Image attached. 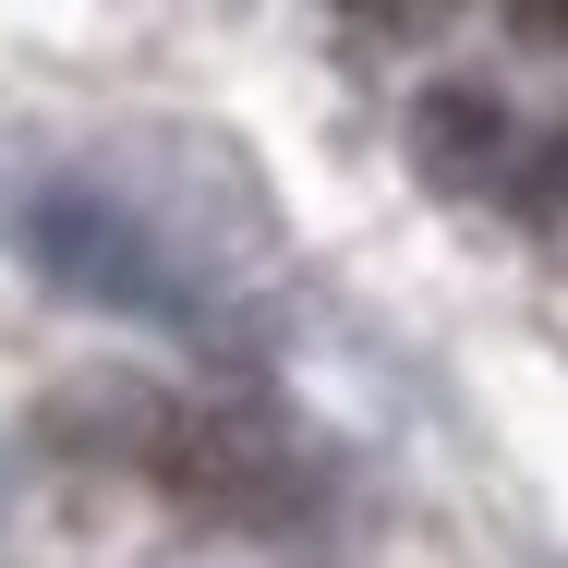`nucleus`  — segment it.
Wrapping results in <instances>:
<instances>
[{
    "label": "nucleus",
    "mask_w": 568,
    "mask_h": 568,
    "mask_svg": "<svg viewBox=\"0 0 568 568\" xmlns=\"http://www.w3.org/2000/svg\"><path fill=\"white\" fill-rule=\"evenodd\" d=\"M121 448L170 484V508L230 520V532H291V520L327 496V484H315V448H303L266 399H242V387H219V399H145Z\"/></svg>",
    "instance_id": "f257e3e1"
},
{
    "label": "nucleus",
    "mask_w": 568,
    "mask_h": 568,
    "mask_svg": "<svg viewBox=\"0 0 568 568\" xmlns=\"http://www.w3.org/2000/svg\"><path fill=\"white\" fill-rule=\"evenodd\" d=\"M37 254H49L85 303H182L170 266L145 254V230L121 219L110 194H49V206H37Z\"/></svg>",
    "instance_id": "f03ea898"
},
{
    "label": "nucleus",
    "mask_w": 568,
    "mask_h": 568,
    "mask_svg": "<svg viewBox=\"0 0 568 568\" xmlns=\"http://www.w3.org/2000/svg\"><path fill=\"white\" fill-rule=\"evenodd\" d=\"M412 158H424V182H448V194H508L520 133H508V110H496L484 85H424V110H412Z\"/></svg>",
    "instance_id": "7ed1b4c3"
},
{
    "label": "nucleus",
    "mask_w": 568,
    "mask_h": 568,
    "mask_svg": "<svg viewBox=\"0 0 568 568\" xmlns=\"http://www.w3.org/2000/svg\"><path fill=\"white\" fill-rule=\"evenodd\" d=\"M520 37L532 49H568V12H520Z\"/></svg>",
    "instance_id": "20e7f679"
},
{
    "label": "nucleus",
    "mask_w": 568,
    "mask_h": 568,
    "mask_svg": "<svg viewBox=\"0 0 568 568\" xmlns=\"http://www.w3.org/2000/svg\"><path fill=\"white\" fill-rule=\"evenodd\" d=\"M545 182H557V206H568V133H557V158H545Z\"/></svg>",
    "instance_id": "39448f33"
}]
</instances>
